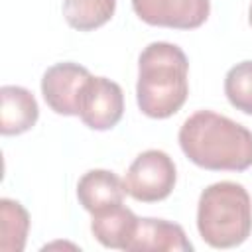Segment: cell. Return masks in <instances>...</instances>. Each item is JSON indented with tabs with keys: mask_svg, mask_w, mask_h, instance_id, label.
I'll use <instances>...</instances> for the list:
<instances>
[{
	"mask_svg": "<svg viewBox=\"0 0 252 252\" xmlns=\"http://www.w3.org/2000/svg\"><path fill=\"white\" fill-rule=\"evenodd\" d=\"M183 154L211 171H244L252 165V132L213 110H197L179 128Z\"/></svg>",
	"mask_w": 252,
	"mask_h": 252,
	"instance_id": "6da1fadb",
	"label": "cell"
},
{
	"mask_svg": "<svg viewBox=\"0 0 252 252\" xmlns=\"http://www.w3.org/2000/svg\"><path fill=\"white\" fill-rule=\"evenodd\" d=\"M189 61L183 49L169 41L146 45L138 57L136 100L150 118H169L187 100Z\"/></svg>",
	"mask_w": 252,
	"mask_h": 252,
	"instance_id": "7a4b0ae2",
	"label": "cell"
},
{
	"mask_svg": "<svg viewBox=\"0 0 252 252\" xmlns=\"http://www.w3.org/2000/svg\"><path fill=\"white\" fill-rule=\"evenodd\" d=\"M197 228L213 248H236L252 232V201L234 181H219L203 189L197 203Z\"/></svg>",
	"mask_w": 252,
	"mask_h": 252,
	"instance_id": "3957f363",
	"label": "cell"
},
{
	"mask_svg": "<svg viewBox=\"0 0 252 252\" xmlns=\"http://www.w3.org/2000/svg\"><path fill=\"white\" fill-rule=\"evenodd\" d=\"M175 181V163L161 150H146L138 154L124 177L126 193L142 203L163 201L173 191Z\"/></svg>",
	"mask_w": 252,
	"mask_h": 252,
	"instance_id": "277c9868",
	"label": "cell"
},
{
	"mask_svg": "<svg viewBox=\"0 0 252 252\" xmlns=\"http://www.w3.org/2000/svg\"><path fill=\"white\" fill-rule=\"evenodd\" d=\"M124 114V93L106 77H89L79 96V118L91 130H110Z\"/></svg>",
	"mask_w": 252,
	"mask_h": 252,
	"instance_id": "5b68a950",
	"label": "cell"
},
{
	"mask_svg": "<svg viewBox=\"0 0 252 252\" xmlns=\"http://www.w3.org/2000/svg\"><path fill=\"white\" fill-rule=\"evenodd\" d=\"M89 77V69L73 61L51 65L41 77V94L47 106L63 116H79V96Z\"/></svg>",
	"mask_w": 252,
	"mask_h": 252,
	"instance_id": "8992f818",
	"label": "cell"
},
{
	"mask_svg": "<svg viewBox=\"0 0 252 252\" xmlns=\"http://www.w3.org/2000/svg\"><path fill=\"white\" fill-rule=\"evenodd\" d=\"M132 8L150 26L195 30L207 22L211 0H132Z\"/></svg>",
	"mask_w": 252,
	"mask_h": 252,
	"instance_id": "52a82bcc",
	"label": "cell"
},
{
	"mask_svg": "<svg viewBox=\"0 0 252 252\" xmlns=\"http://www.w3.org/2000/svg\"><path fill=\"white\" fill-rule=\"evenodd\" d=\"M185 230L177 222L163 219H140L128 252H191Z\"/></svg>",
	"mask_w": 252,
	"mask_h": 252,
	"instance_id": "ba28073f",
	"label": "cell"
},
{
	"mask_svg": "<svg viewBox=\"0 0 252 252\" xmlns=\"http://www.w3.org/2000/svg\"><path fill=\"white\" fill-rule=\"evenodd\" d=\"M126 195L124 181L108 169H91L77 183V197L91 215L120 205Z\"/></svg>",
	"mask_w": 252,
	"mask_h": 252,
	"instance_id": "9c48e42d",
	"label": "cell"
},
{
	"mask_svg": "<svg viewBox=\"0 0 252 252\" xmlns=\"http://www.w3.org/2000/svg\"><path fill=\"white\" fill-rule=\"evenodd\" d=\"M39 106L35 96L18 85H4L0 89V132L4 136H18L37 122Z\"/></svg>",
	"mask_w": 252,
	"mask_h": 252,
	"instance_id": "30bf717a",
	"label": "cell"
},
{
	"mask_svg": "<svg viewBox=\"0 0 252 252\" xmlns=\"http://www.w3.org/2000/svg\"><path fill=\"white\" fill-rule=\"evenodd\" d=\"M138 220L140 219L128 207H124L120 203V205H114L100 213H94L93 220H91V230H93L94 238L104 248L128 252V246L134 238Z\"/></svg>",
	"mask_w": 252,
	"mask_h": 252,
	"instance_id": "8fae6325",
	"label": "cell"
},
{
	"mask_svg": "<svg viewBox=\"0 0 252 252\" xmlns=\"http://www.w3.org/2000/svg\"><path fill=\"white\" fill-rule=\"evenodd\" d=\"M30 230L28 211L12 199H0V250L22 252Z\"/></svg>",
	"mask_w": 252,
	"mask_h": 252,
	"instance_id": "7c38bea8",
	"label": "cell"
},
{
	"mask_svg": "<svg viewBox=\"0 0 252 252\" xmlns=\"http://www.w3.org/2000/svg\"><path fill=\"white\" fill-rule=\"evenodd\" d=\"M114 10L116 0H63L65 22L79 32H91L104 26Z\"/></svg>",
	"mask_w": 252,
	"mask_h": 252,
	"instance_id": "4fadbf2b",
	"label": "cell"
},
{
	"mask_svg": "<svg viewBox=\"0 0 252 252\" xmlns=\"http://www.w3.org/2000/svg\"><path fill=\"white\" fill-rule=\"evenodd\" d=\"M224 94L236 110L252 116V61L250 59L240 61L228 69L224 77Z\"/></svg>",
	"mask_w": 252,
	"mask_h": 252,
	"instance_id": "5bb4252c",
	"label": "cell"
},
{
	"mask_svg": "<svg viewBox=\"0 0 252 252\" xmlns=\"http://www.w3.org/2000/svg\"><path fill=\"white\" fill-rule=\"evenodd\" d=\"M248 22H250V26H252V4H250V10H248Z\"/></svg>",
	"mask_w": 252,
	"mask_h": 252,
	"instance_id": "9a60e30c",
	"label": "cell"
}]
</instances>
